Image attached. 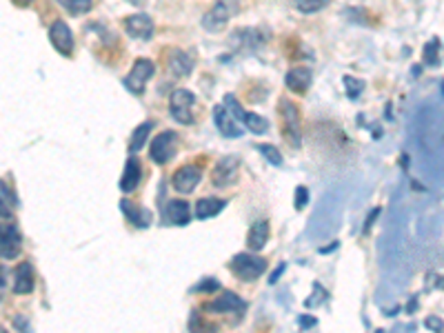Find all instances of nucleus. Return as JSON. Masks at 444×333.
<instances>
[{"mask_svg": "<svg viewBox=\"0 0 444 333\" xmlns=\"http://www.w3.org/2000/svg\"><path fill=\"white\" fill-rule=\"evenodd\" d=\"M280 127H283V134L287 138V143L291 147H300L302 143V129H300V111L298 107L287 98H280Z\"/></svg>", "mask_w": 444, "mask_h": 333, "instance_id": "f257e3e1", "label": "nucleus"}, {"mask_svg": "<svg viewBox=\"0 0 444 333\" xmlns=\"http://www.w3.org/2000/svg\"><path fill=\"white\" fill-rule=\"evenodd\" d=\"M231 273L244 282H253L267 271V260L262 256H251V254H238L229 262Z\"/></svg>", "mask_w": 444, "mask_h": 333, "instance_id": "f03ea898", "label": "nucleus"}, {"mask_svg": "<svg viewBox=\"0 0 444 333\" xmlns=\"http://www.w3.org/2000/svg\"><path fill=\"white\" fill-rule=\"evenodd\" d=\"M240 12V0H216L203 18V27L209 32H218Z\"/></svg>", "mask_w": 444, "mask_h": 333, "instance_id": "7ed1b4c3", "label": "nucleus"}, {"mask_svg": "<svg viewBox=\"0 0 444 333\" xmlns=\"http://www.w3.org/2000/svg\"><path fill=\"white\" fill-rule=\"evenodd\" d=\"M194 107H196V96L189 89H176L174 94H171L169 109H171V116H174L180 125H194L196 123Z\"/></svg>", "mask_w": 444, "mask_h": 333, "instance_id": "20e7f679", "label": "nucleus"}, {"mask_svg": "<svg viewBox=\"0 0 444 333\" xmlns=\"http://www.w3.org/2000/svg\"><path fill=\"white\" fill-rule=\"evenodd\" d=\"M156 73V64H153L149 58H138L133 62L131 71L127 73L125 78V87L133 91L135 96H142L144 94V87H147V82L151 80V76Z\"/></svg>", "mask_w": 444, "mask_h": 333, "instance_id": "39448f33", "label": "nucleus"}, {"mask_svg": "<svg viewBox=\"0 0 444 333\" xmlns=\"http://www.w3.org/2000/svg\"><path fill=\"white\" fill-rule=\"evenodd\" d=\"M178 149V134L176 132H162L151 140L149 158L156 164H167L176 156Z\"/></svg>", "mask_w": 444, "mask_h": 333, "instance_id": "423d86ee", "label": "nucleus"}, {"mask_svg": "<svg viewBox=\"0 0 444 333\" xmlns=\"http://www.w3.org/2000/svg\"><path fill=\"white\" fill-rule=\"evenodd\" d=\"M23 251V236L16 225L0 222V258L14 260Z\"/></svg>", "mask_w": 444, "mask_h": 333, "instance_id": "0eeeda50", "label": "nucleus"}, {"mask_svg": "<svg viewBox=\"0 0 444 333\" xmlns=\"http://www.w3.org/2000/svg\"><path fill=\"white\" fill-rule=\"evenodd\" d=\"M238 171H240V160L235 158V156H224V158L213 166L211 182L216 187H229V184L238 180Z\"/></svg>", "mask_w": 444, "mask_h": 333, "instance_id": "6e6552de", "label": "nucleus"}, {"mask_svg": "<svg viewBox=\"0 0 444 333\" xmlns=\"http://www.w3.org/2000/svg\"><path fill=\"white\" fill-rule=\"evenodd\" d=\"M203 178V171L198 164H183L180 169L174 173V178H171V184H174V189L178 193H192L198 182Z\"/></svg>", "mask_w": 444, "mask_h": 333, "instance_id": "1a4fd4ad", "label": "nucleus"}, {"mask_svg": "<svg viewBox=\"0 0 444 333\" xmlns=\"http://www.w3.org/2000/svg\"><path fill=\"white\" fill-rule=\"evenodd\" d=\"M49 40H51L53 47H56L58 53H62V56H71V53H74V34H71L67 23H62V21L51 23V27H49Z\"/></svg>", "mask_w": 444, "mask_h": 333, "instance_id": "9d476101", "label": "nucleus"}, {"mask_svg": "<svg viewBox=\"0 0 444 333\" xmlns=\"http://www.w3.org/2000/svg\"><path fill=\"white\" fill-rule=\"evenodd\" d=\"M125 32L131 36V38H138V40H149L153 36V21L147 14H133V16H127L122 21Z\"/></svg>", "mask_w": 444, "mask_h": 333, "instance_id": "9b49d317", "label": "nucleus"}, {"mask_svg": "<svg viewBox=\"0 0 444 333\" xmlns=\"http://www.w3.org/2000/svg\"><path fill=\"white\" fill-rule=\"evenodd\" d=\"M205 309L213 313H242L247 309V302L240 300V295H235L233 291H222L213 302H207Z\"/></svg>", "mask_w": 444, "mask_h": 333, "instance_id": "f8f14e48", "label": "nucleus"}, {"mask_svg": "<svg viewBox=\"0 0 444 333\" xmlns=\"http://www.w3.org/2000/svg\"><path fill=\"white\" fill-rule=\"evenodd\" d=\"M167 69L174 73L176 78H185L194 71V58L183 49H169L167 51Z\"/></svg>", "mask_w": 444, "mask_h": 333, "instance_id": "ddd939ff", "label": "nucleus"}, {"mask_svg": "<svg viewBox=\"0 0 444 333\" xmlns=\"http://www.w3.org/2000/svg\"><path fill=\"white\" fill-rule=\"evenodd\" d=\"M213 120H216V127H218V132L222 136H226V138H240L242 136V129L238 125V120L229 114V107L216 105L213 107Z\"/></svg>", "mask_w": 444, "mask_h": 333, "instance_id": "4468645a", "label": "nucleus"}, {"mask_svg": "<svg viewBox=\"0 0 444 333\" xmlns=\"http://www.w3.org/2000/svg\"><path fill=\"white\" fill-rule=\"evenodd\" d=\"M189 218H192V211H189L187 200H169L165 205V222L167 225L185 227V225H189Z\"/></svg>", "mask_w": 444, "mask_h": 333, "instance_id": "2eb2a0df", "label": "nucleus"}, {"mask_svg": "<svg viewBox=\"0 0 444 333\" xmlns=\"http://www.w3.org/2000/svg\"><path fill=\"white\" fill-rule=\"evenodd\" d=\"M140 178H142V166H140V160L131 153V158L127 160V164H125V173H122V178H120V191H122V193H131L133 189H138Z\"/></svg>", "mask_w": 444, "mask_h": 333, "instance_id": "dca6fc26", "label": "nucleus"}, {"mask_svg": "<svg viewBox=\"0 0 444 333\" xmlns=\"http://www.w3.org/2000/svg\"><path fill=\"white\" fill-rule=\"evenodd\" d=\"M120 209H122V214L127 216V220L133 222L135 227L144 229V227L151 225V211H147V209L140 207V205H135V202L122 198L120 200Z\"/></svg>", "mask_w": 444, "mask_h": 333, "instance_id": "f3484780", "label": "nucleus"}, {"mask_svg": "<svg viewBox=\"0 0 444 333\" xmlns=\"http://www.w3.org/2000/svg\"><path fill=\"white\" fill-rule=\"evenodd\" d=\"M287 87L296 91V94H304L311 85V69L309 67H293L291 71L287 73Z\"/></svg>", "mask_w": 444, "mask_h": 333, "instance_id": "a211bd4d", "label": "nucleus"}, {"mask_svg": "<svg viewBox=\"0 0 444 333\" xmlns=\"http://www.w3.org/2000/svg\"><path fill=\"white\" fill-rule=\"evenodd\" d=\"M14 291L31 293L34 291V269L29 262H21L14 269Z\"/></svg>", "mask_w": 444, "mask_h": 333, "instance_id": "6ab92c4d", "label": "nucleus"}, {"mask_svg": "<svg viewBox=\"0 0 444 333\" xmlns=\"http://www.w3.org/2000/svg\"><path fill=\"white\" fill-rule=\"evenodd\" d=\"M267 240H269V225H267L265 220H260V222H256V225L249 229L247 247L251 249V251H260V249L267 245Z\"/></svg>", "mask_w": 444, "mask_h": 333, "instance_id": "aec40b11", "label": "nucleus"}, {"mask_svg": "<svg viewBox=\"0 0 444 333\" xmlns=\"http://www.w3.org/2000/svg\"><path fill=\"white\" fill-rule=\"evenodd\" d=\"M224 207H226V202L220 198H203V200H198V205H196V218H200V220L213 218V216H218Z\"/></svg>", "mask_w": 444, "mask_h": 333, "instance_id": "412c9836", "label": "nucleus"}, {"mask_svg": "<svg viewBox=\"0 0 444 333\" xmlns=\"http://www.w3.org/2000/svg\"><path fill=\"white\" fill-rule=\"evenodd\" d=\"M151 129H153V123H142L138 129H135L131 140H129V153H138L142 149L144 143H147L149 134H151Z\"/></svg>", "mask_w": 444, "mask_h": 333, "instance_id": "4be33fe9", "label": "nucleus"}, {"mask_svg": "<svg viewBox=\"0 0 444 333\" xmlns=\"http://www.w3.org/2000/svg\"><path fill=\"white\" fill-rule=\"evenodd\" d=\"M240 123L247 127L249 132H253V134H267V129H269L267 118H262L258 114H249V111H244L242 118H240Z\"/></svg>", "mask_w": 444, "mask_h": 333, "instance_id": "5701e85b", "label": "nucleus"}, {"mask_svg": "<svg viewBox=\"0 0 444 333\" xmlns=\"http://www.w3.org/2000/svg\"><path fill=\"white\" fill-rule=\"evenodd\" d=\"M422 62L429 64V67H436V64L440 62V40L438 38L427 42V47H424V51H422Z\"/></svg>", "mask_w": 444, "mask_h": 333, "instance_id": "b1692460", "label": "nucleus"}, {"mask_svg": "<svg viewBox=\"0 0 444 333\" xmlns=\"http://www.w3.org/2000/svg\"><path fill=\"white\" fill-rule=\"evenodd\" d=\"M58 5L65 7L71 16H78V14H87L92 9L94 0H58Z\"/></svg>", "mask_w": 444, "mask_h": 333, "instance_id": "393cba45", "label": "nucleus"}, {"mask_svg": "<svg viewBox=\"0 0 444 333\" xmlns=\"http://www.w3.org/2000/svg\"><path fill=\"white\" fill-rule=\"evenodd\" d=\"M329 3L331 0H296V7L300 9L302 14H315L327 7Z\"/></svg>", "mask_w": 444, "mask_h": 333, "instance_id": "a878e982", "label": "nucleus"}, {"mask_svg": "<svg viewBox=\"0 0 444 333\" xmlns=\"http://www.w3.org/2000/svg\"><path fill=\"white\" fill-rule=\"evenodd\" d=\"M258 151L265 156V158H267L271 164H276V166L283 164V153H280L274 145H265V143H262V145H258Z\"/></svg>", "mask_w": 444, "mask_h": 333, "instance_id": "bb28decb", "label": "nucleus"}, {"mask_svg": "<svg viewBox=\"0 0 444 333\" xmlns=\"http://www.w3.org/2000/svg\"><path fill=\"white\" fill-rule=\"evenodd\" d=\"M9 200H14V198H12V191L5 187V182H0V218H12Z\"/></svg>", "mask_w": 444, "mask_h": 333, "instance_id": "cd10ccee", "label": "nucleus"}, {"mask_svg": "<svg viewBox=\"0 0 444 333\" xmlns=\"http://www.w3.org/2000/svg\"><path fill=\"white\" fill-rule=\"evenodd\" d=\"M344 89H347L349 98L356 100V98L362 94V89H365V82L358 80V78H351V76H347V78H344Z\"/></svg>", "mask_w": 444, "mask_h": 333, "instance_id": "c85d7f7f", "label": "nucleus"}, {"mask_svg": "<svg viewBox=\"0 0 444 333\" xmlns=\"http://www.w3.org/2000/svg\"><path fill=\"white\" fill-rule=\"evenodd\" d=\"M306 200H309V193H306V187H298V189H296V207H298V209H304V207H306Z\"/></svg>", "mask_w": 444, "mask_h": 333, "instance_id": "c756f323", "label": "nucleus"}, {"mask_svg": "<svg viewBox=\"0 0 444 333\" xmlns=\"http://www.w3.org/2000/svg\"><path fill=\"white\" fill-rule=\"evenodd\" d=\"M424 327L431 329V331H444V320L442 318H436V316H431L424 320Z\"/></svg>", "mask_w": 444, "mask_h": 333, "instance_id": "7c9ffc66", "label": "nucleus"}, {"mask_svg": "<svg viewBox=\"0 0 444 333\" xmlns=\"http://www.w3.org/2000/svg\"><path fill=\"white\" fill-rule=\"evenodd\" d=\"M218 289H220V284L216 280H203L196 286V291H218Z\"/></svg>", "mask_w": 444, "mask_h": 333, "instance_id": "2f4dec72", "label": "nucleus"}, {"mask_svg": "<svg viewBox=\"0 0 444 333\" xmlns=\"http://www.w3.org/2000/svg\"><path fill=\"white\" fill-rule=\"evenodd\" d=\"M380 216V209H374L371 211V216H369V220H367V225H365V234H369V229H371V225H374V220Z\"/></svg>", "mask_w": 444, "mask_h": 333, "instance_id": "473e14b6", "label": "nucleus"}, {"mask_svg": "<svg viewBox=\"0 0 444 333\" xmlns=\"http://www.w3.org/2000/svg\"><path fill=\"white\" fill-rule=\"evenodd\" d=\"M300 325H302V327H313V325H315V318H306V316H302V318H300Z\"/></svg>", "mask_w": 444, "mask_h": 333, "instance_id": "72a5a7b5", "label": "nucleus"}, {"mask_svg": "<svg viewBox=\"0 0 444 333\" xmlns=\"http://www.w3.org/2000/svg\"><path fill=\"white\" fill-rule=\"evenodd\" d=\"M14 3H16L18 7H27V5H31L34 0H14Z\"/></svg>", "mask_w": 444, "mask_h": 333, "instance_id": "f704fd0d", "label": "nucleus"}, {"mask_svg": "<svg viewBox=\"0 0 444 333\" xmlns=\"http://www.w3.org/2000/svg\"><path fill=\"white\" fill-rule=\"evenodd\" d=\"M0 286H5V269L0 267Z\"/></svg>", "mask_w": 444, "mask_h": 333, "instance_id": "c9c22d12", "label": "nucleus"}, {"mask_svg": "<svg viewBox=\"0 0 444 333\" xmlns=\"http://www.w3.org/2000/svg\"><path fill=\"white\" fill-rule=\"evenodd\" d=\"M129 3H133V5H142V0H129Z\"/></svg>", "mask_w": 444, "mask_h": 333, "instance_id": "e433bc0d", "label": "nucleus"}]
</instances>
